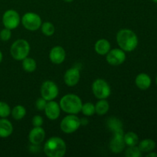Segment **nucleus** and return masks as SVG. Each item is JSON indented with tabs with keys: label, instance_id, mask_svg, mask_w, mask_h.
I'll return each instance as SVG.
<instances>
[{
	"label": "nucleus",
	"instance_id": "nucleus-1",
	"mask_svg": "<svg viewBox=\"0 0 157 157\" xmlns=\"http://www.w3.org/2000/svg\"><path fill=\"white\" fill-rule=\"evenodd\" d=\"M117 42L124 52H130L136 48L138 45V37L130 29H121L117 34Z\"/></svg>",
	"mask_w": 157,
	"mask_h": 157
},
{
	"label": "nucleus",
	"instance_id": "nucleus-2",
	"mask_svg": "<svg viewBox=\"0 0 157 157\" xmlns=\"http://www.w3.org/2000/svg\"><path fill=\"white\" fill-rule=\"evenodd\" d=\"M66 144L61 137L52 136L44 146V152L48 157H63L66 153Z\"/></svg>",
	"mask_w": 157,
	"mask_h": 157
},
{
	"label": "nucleus",
	"instance_id": "nucleus-3",
	"mask_svg": "<svg viewBox=\"0 0 157 157\" xmlns=\"http://www.w3.org/2000/svg\"><path fill=\"white\" fill-rule=\"evenodd\" d=\"M81 98L74 94H68L62 97L60 101V107L68 114H78L82 107Z\"/></svg>",
	"mask_w": 157,
	"mask_h": 157
},
{
	"label": "nucleus",
	"instance_id": "nucleus-4",
	"mask_svg": "<svg viewBox=\"0 0 157 157\" xmlns=\"http://www.w3.org/2000/svg\"><path fill=\"white\" fill-rule=\"evenodd\" d=\"M30 52V44L26 40L18 39L12 43L10 48V54L16 61H22L28 57Z\"/></svg>",
	"mask_w": 157,
	"mask_h": 157
},
{
	"label": "nucleus",
	"instance_id": "nucleus-5",
	"mask_svg": "<svg viewBox=\"0 0 157 157\" xmlns=\"http://www.w3.org/2000/svg\"><path fill=\"white\" fill-rule=\"evenodd\" d=\"M92 91L95 98L98 99H107L111 93L108 83L104 79H97L92 84Z\"/></svg>",
	"mask_w": 157,
	"mask_h": 157
},
{
	"label": "nucleus",
	"instance_id": "nucleus-6",
	"mask_svg": "<svg viewBox=\"0 0 157 157\" xmlns=\"http://www.w3.org/2000/svg\"><path fill=\"white\" fill-rule=\"evenodd\" d=\"M60 127L64 133L71 134L75 133L81 127V120L75 114H69L63 118Z\"/></svg>",
	"mask_w": 157,
	"mask_h": 157
},
{
	"label": "nucleus",
	"instance_id": "nucleus-7",
	"mask_svg": "<svg viewBox=\"0 0 157 157\" xmlns=\"http://www.w3.org/2000/svg\"><path fill=\"white\" fill-rule=\"evenodd\" d=\"M21 23L25 29L29 31H37L41 28V18L35 12H27L23 15Z\"/></svg>",
	"mask_w": 157,
	"mask_h": 157
},
{
	"label": "nucleus",
	"instance_id": "nucleus-8",
	"mask_svg": "<svg viewBox=\"0 0 157 157\" xmlns=\"http://www.w3.org/2000/svg\"><path fill=\"white\" fill-rule=\"evenodd\" d=\"M59 94V90L57 84L52 81H46L41 87V94L47 101H53Z\"/></svg>",
	"mask_w": 157,
	"mask_h": 157
},
{
	"label": "nucleus",
	"instance_id": "nucleus-9",
	"mask_svg": "<svg viewBox=\"0 0 157 157\" xmlns=\"http://www.w3.org/2000/svg\"><path fill=\"white\" fill-rule=\"evenodd\" d=\"M2 23L5 28L10 30L16 29L20 23L19 14L13 9L6 11L2 15Z\"/></svg>",
	"mask_w": 157,
	"mask_h": 157
},
{
	"label": "nucleus",
	"instance_id": "nucleus-10",
	"mask_svg": "<svg viewBox=\"0 0 157 157\" xmlns=\"http://www.w3.org/2000/svg\"><path fill=\"white\" fill-rule=\"evenodd\" d=\"M124 133L123 129L113 132V136L110 143V149L113 153H120L126 147L124 142Z\"/></svg>",
	"mask_w": 157,
	"mask_h": 157
},
{
	"label": "nucleus",
	"instance_id": "nucleus-11",
	"mask_svg": "<svg viewBox=\"0 0 157 157\" xmlns=\"http://www.w3.org/2000/svg\"><path fill=\"white\" fill-rule=\"evenodd\" d=\"M106 60L107 63L112 66H118L122 64L126 60V53L121 48H114L109 51L107 54Z\"/></svg>",
	"mask_w": 157,
	"mask_h": 157
},
{
	"label": "nucleus",
	"instance_id": "nucleus-12",
	"mask_svg": "<svg viewBox=\"0 0 157 157\" xmlns=\"http://www.w3.org/2000/svg\"><path fill=\"white\" fill-rule=\"evenodd\" d=\"M81 78L80 71L78 67H71L65 72L64 75V81L68 87H75L78 84Z\"/></svg>",
	"mask_w": 157,
	"mask_h": 157
},
{
	"label": "nucleus",
	"instance_id": "nucleus-13",
	"mask_svg": "<svg viewBox=\"0 0 157 157\" xmlns=\"http://www.w3.org/2000/svg\"><path fill=\"white\" fill-rule=\"evenodd\" d=\"M44 110L46 117L51 121H55V120L58 119L60 116V113H61L60 104L54 101V100L48 101Z\"/></svg>",
	"mask_w": 157,
	"mask_h": 157
},
{
	"label": "nucleus",
	"instance_id": "nucleus-14",
	"mask_svg": "<svg viewBox=\"0 0 157 157\" xmlns=\"http://www.w3.org/2000/svg\"><path fill=\"white\" fill-rule=\"evenodd\" d=\"M66 58V52L61 46L52 48L49 53V58L53 64H60L64 62Z\"/></svg>",
	"mask_w": 157,
	"mask_h": 157
},
{
	"label": "nucleus",
	"instance_id": "nucleus-15",
	"mask_svg": "<svg viewBox=\"0 0 157 157\" xmlns=\"http://www.w3.org/2000/svg\"><path fill=\"white\" fill-rule=\"evenodd\" d=\"M45 137V132L41 127H34L29 134V140L33 145H39Z\"/></svg>",
	"mask_w": 157,
	"mask_h": 157
},
{
	"label": "nucleus",
	"instance_id": "nucleus-16",
	"mask_svg": "<svg viewBox=\"0 0 157 157\" xmlns=\"http://www.w3.org/2000/svg\"><path fill=\"white\" fill-rule=\"evenodd\" d=\"M151 78L147 74L140 73L136 77L135 84L136 87L142 90H146L151 86Z\"/></svg>",
	"mask_w": 157,
	"mask_h": 157
},
{
	"label": "nucleus",
	"instance_id": "nucleus-17",
	"mask_svg": "<svg viewBox=\"0 0 157 157\" xmlns=\"http://www.w3.org/2000/svg\"><path fill=\"white\" fill-rule=\"evenodd\" d=\"M13 132L12 124L6 118L0 119V137H9Z\"/></svg>",
	"mask_w": 157,
	"mask_h": 157
},
{
	"label": "nucleus",
	"instance_id": "nucleus-18",
	"mask_svg": "<svg viewBox=\"0 0 157 157\" xmlns=\"http://www.w3.org/2000/svg\"><path fill=\"white\" fill-rule=\"evenodd\" d=\"M94 50L98 55H106L110 50V44L105 38H101L97 41L94 44Z\"/></svg>",
	"mask_w": 157,
	"mask_h": 157
},
{
	"label": "nucleus",
	"instance_id": "nucleus-19",
	"mask_svg": "<svg viewBox=\"0 0 157 157\" xmlns=\"http://www.w3.org/2000/svg\"><path fill=\"white\" fill-rule=\"evenodd\" d=\"M137 145L142 153H150L155 150L156 144L152 139H145L140 141Z\"/></svg>",
	"mask_w": 157,
	"mask_h": 157
},
{
	"label": "nucleus",
	"instance_id": "nucleus-20",
	"mask_svg": "<svg viewBox=\"0 0 157 157\" xmlns=\"http://www.w3.org/2000/svg\"><path fill=\"white\" fill-rule=\"evenodd\" d=\"M109 109H110V105L106 99L99 100V101L95 104V113H97V114L99 116L105 115L109 111Z\"/></svg>",
	"mask_w": 157,
	"mask_h": 157
},
{
	"label": "nucleus",
	"instance_id": "nucleus-21",
	"mask_svg": "<svg viewBox=\"0 0 157 157\" xmlns=\"http://www.w3.org/2000/svg\"><path fill=\"white\" fill-rule=\"evenodd\" d=\"M124 142L127 147L136 146L139 144V136L134 132H128L124 136Z\"/></svg>",
	"mask_w": 157,
	"mask_h": 157
},
{
	"label": "nucleus",
	"instance_id": "nucleus-22",
	"mask_svg": "<svg viewBox=\"0 0 157 157\" xmlns=\"http://www.w3.org/2000/svg\"><path fill=\"white\" fill-rule=\"evenodd\" d=\"M22 67L26 72H29V73L34 72L37 67L36 61L32 58L26 57L22 60Z\"/></svg>",
	"mask_w": 157,
	"mask_h": 157
},
{
	"label": "nucleus",
	"instance_id": "nucleus-23",
	"mask_svg": "<svg viewBox=\"0 0 157 157\" xmlns=\"http://www.w3.org/2000/svg\"><path fill=\"white\" fill-rule=\"evenodd\" d=\"M12 117L16 121H20L23 119L26 114V110L23 106L16 105L13 107V109L11 111Z\"/></svg>",
	"mask_w": 157,
	"mask_h": 157
},
{
	"label": "nucleus",
	"instance_id": "nucleus-24",
	"mask_svg": "<svg viewBox=\"0 0 157 157\" xmlns=\"http://www.w3.org/2000/svg\"><path fill=\"white\" fill-rule=\"evenodd\" d=\"M107 127L113 132H115L117 131V130L123 129L122 122L121 121V120H119L117 117L109 118L107 121Z\"/></svg>",
	"mask_w": 157,
	"mask_h": 157
},
{
	"label": "nucleus",
	"instance_id": "nucleus-25",
	"mask_svg": "<svg viewBox=\"0 0 157 157\" xmlns=\"http://www.w3.org/2000/svg\"><path fill=\"white\" fill-rule=\"evenodd\" d=\"M41 29L42 33L45 36H52L55 32V26L50 21H45L42 23L41 25Z\"/></svg>",
	"mask_w": 157,
	"mask_h": 157
},
{
	"label": "nucleus",
	"instance_id": "nucleus-26",
	"mask_svg": "<svg viewBox=\"0 0 157 157\" xmlns=\"http://www.w3.org/2000/svg\"><path fill=\"white\" fill-rule=\"evenodd\" d=\"M81 112L84 116L90 117L93 116L95 113V105H94L92 103L87 102L84 104H82L81 107Z\"/></svg>",
	"mask_w": 157,
	"mask_h": 157
},
{
	"label": "nucleus",
	"instance_id": "nucleus-27",
	"mask_svg": "<svg viewBox=\"0 0 157 157\" xmlns=\"http://www.w3.org/2000/svg\"><path fill=\"white\" fill-rule=\"evenodd\" d=\"M125 156L127 157H140L142 156V152L136 146L128 147L125 150Z\"/></svg>",
	"mask_w": 157,
	"mask_h": 157
},
{
	"label": "nucleus",
	"instance_id": "nucleus-28",
	"mask_svg": "<svg viewBox=\"0 0 157 157\" xmlns=\"http://www.w3.org/2000/svg\"><path fill=\"white\" fill-rule=\"evenodd\" d=\"M11 108L7 103L0 101V117L6 118L10 115Z\"/></svg>",
	"mask_w": 157,
	"mask_h": 157
},
{
	"label": "nucleus",
	"instance_id": "nucleus-29",
	"mask_svg": "<svg viewBox=\"0 0 157 157\" xmlns=\"http://www.w3.org/2000/svg\"><path fill=\"white\" fill-rule=\"evenodd\" d=\"M12 36V32L10 29L5 28L0 32V39L3 41H9Z\"/></svg>",
	"mask_w": 157,
	"mask_h": 157
},
{
	"label": "nucleus",
	"instance_id": "nucleus-30",
	"mask_svg": "<svg viewBox=\"0 0 157 157\" xmlns=\"http://www.w3.org/2000/svg\"><path fill=\"white\" fill-rule=\"evenodd\" d=\"M47 103L48 101L41 97V98H38V99L37 100L36 102H35V106H36L37 109H38V110H44V108H45Z\"/></svg>",
	"mask_w": 157,
	"mask_h": 157
},
{
	"label": "nucleus",
	"instance_id": "nucleus-31",
	"mask_svg": "<svg viewBox=\"0 0 157 157\" xmlns=\"http://www.w3.org/2000/svg\"><path fill=\"white\" fill-rule=\"evenodd\" d=\"M43 123H44V120H43L42 117L39 116V115L34 116L32 118V125L34 127H41Z\"/></svg>",
	"mask_w": 157,
	"mask_h": 157
},
{
	"label": "nucleus",
	"instance_id": "nucleus-32",
	"mask_svg": "<svg viewBox=\"0 0 157 157\" xmlns=\"http://www.w3.org/2000/svg\"><path fill=\"white\" fill-rule=\"evenodd\" d=\"M81 120V125H87L88 124V120L87 118H82V119H80Z\"/></svg>",
	"mask_w": 157,
	"mask_h": 157
},
{
	"label": "nucleus",
	"instance_id": "nucleus-33",
	"mask_svg": "<svg viewBox=\"0 0 157 157\" xmlns=\"http://www.w3.org/2000/svg\"><path fill=\"white\" fill-rule=\"evenodd\" d=\"M147 157H157V153L151 151L150 152V153H148V154L147 155Z\"/></svg>",
	"mask_w": 157,
	"mask_h": 157
},
{
	"label": "nucleus",
	"instance_id": "nucleus-34",
	"mask_svg": "<svg viewBox=\"0 0 157 157\" xmlns=\"http://www.w3.org/2000/svg\"><path fill=\"white\" fill-rule=\"evenodd\" d=\"M2 58H3L2 53V52L0 51V63H1L2 61Z\"/></svg>",
	"mask_w": 157,
	"mask_h": 157
},
{
	"label": "nucleus",
	"instance_id": "nucleus-35",
	"mask_svg": "<svg viewBox=\"0 0 157 157\" xmlns=\"http://www.w3.org/2000/svg\"><path fill=\"white\" fill-rule=\"evenodd\" d=\"M64 2H73L74 0H64Z\"/></svg>",
	"mask_w": 157,
	"mask_h": 157
},
{
	"label": "nucleus",
	"instance_id": "nucleus-36",
	"mask_svg": "<svg viewBox=\"0 0 157 157\" xmlns=\"http://www.w3.org/2000/svg\"><path fill=\"white\" fill-rule=\"evenodd\" d=\"M152 1H153V2H155V3H157V0H152Z\"/></svg>",
	"mask_w": 157,
	"mask_h": 157
},
{
	"label": "nucleus",
	"instance_id": "nucleus-37",
	"mask_svg": "<svg viewBox=\"0 0 157 157\" xmlns=\"http://www.w3.org/2000/svg\"><path fill=\"white\" fill-rule=\"evenodd\" d=\"M156 85H157V76H156Z\"/></svg>",
	"mask_w": 157,
	"mask_h": 157
}]
</instances>
